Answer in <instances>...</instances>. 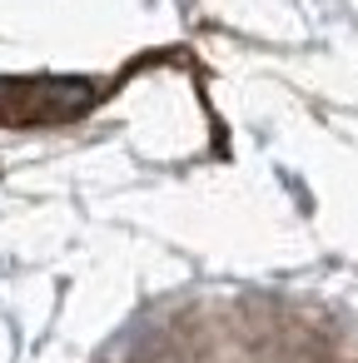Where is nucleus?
<instances>
[{
	"label": "nucleus",
	"instance_id": "f257e3e1",
	"mask_svg": "<svg viewBox=\"0 0 358 363\" xmlns=\"http://www.w3.org/2000/svg\"><path fill=\"white\" fill-rule=\"evenodd\" d=\"M105 95L110 85L85 75H0V125H70L85 120Z\"/></svg>",
	"mask_w": 358,
	"mask_h": 363
}]
</instances>
